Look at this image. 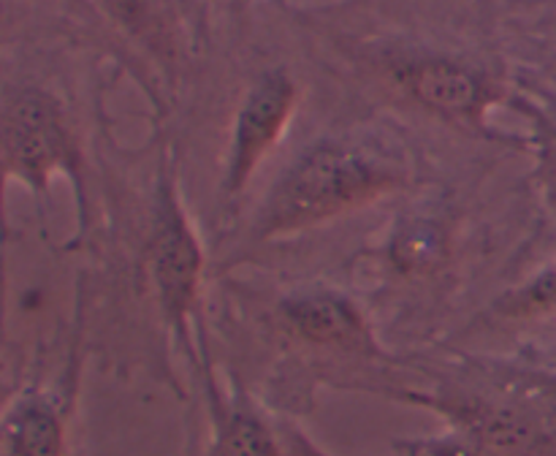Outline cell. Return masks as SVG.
Returning a JSON list of instances; mask_svg holds the SVG:
<instances>
[{
    "label": "cell",
    "mask_w": 556,
    "mask_h": 456,
    "mask_svg": "<svg viewBox=\"0 0 556 456\" xmlns=\"http://www.w3.org/2000/svg\"><path fill=\"white\" fill-rule=\"evenodd\" d=\"M407 185V168L367 141H315L266 190L244 226L237 255L220 266V275L266 244L296 239L358 215L378 201L402 193Z\"/></svg>",
    "instance_id": "cell-1"
},
{
    "label": "cell",
    "mask_w": 556,
    "mask_h": 456,
    "mask_svg": "<svg viewBox=\"0 0 556 456\" xmlns=\"http://www.w3.org/2000/svg\"><path fill=\"white\" fill-rule=\"evenodd\" d=\"M134 250L130 288L141 304H152L163 329L190 347L193 318H201L206 253L188 210L179 199L177 177L163 157L152 182V201Z\"/></svg>",
    "instance_id": "cell-2"
},
{
    "label": "cell",
    "mask_w": 556,
    "mask_h": 456,
    "mask_svg": "<svg viewBox=\"0 0 556 456\" xmlns=\"http://www.w3.org/2000/svg\"><path fill=\"white\" fill-rule=\"evenodd\" d=\"M462 223L440 204L396 212L386 237L356 255V286L375 304L396 296H434L456 275Z\"/></svg>",
    "instance_id": "cell-3"
},
{
    "label": "cell",
    "mask_w": 556,
    "mask_h": 456,
    "mask_svg": "<svg viewBox=\"0 0 556 456\" xmlns=\"http://www.w3.org/2000/svg\"><path fill=\"white\" fill-rule=\"evenodd\" d=\"M3 177L5 188L20 182L33 195L43 220V204H49V188L54 177H68L74 188L79 233H87V188L85 161L79 141L65 119L63 103L49 90L36 85L5 92L3 101Z\"/></svg>",
    "instance_id": "cell-4"
},
{
    "label": "cell",
    "mask_w": 556,
    "mask_h": 456,
    "mask_svg": "<svg viewBox=\"0 0 556 456\" xmlns=\"http://www.w3.org/2000/svg\"><path fill=\"white\" fill-rule=\"evenodd\" d=\"M302 103V87L296 76L282 65L261 71L244 90L228 130L223 177L217 182L215 231H226L237 220L244 193L253 188L258 168L280 147Z\"/></svg>",
    "instance_id": "cell-5"
},
{
    "label": "cell",
    "mask_w": 556,
    "mask_h": 456,
    "mask_svg": "<svg viewBox=\"0 0 556 456\" xmlns=\"http://www.w3.org/2000/svg\"><path fill=\"white\" fill-rule=\"evenodd\" d=\"M266 329L288 345L345 358H383L372 320L356 296L334 282H299L277 293H255Z\"/></svg>",
    "instance_id": "cell-6"
},
{
    "label": "cell",
    "mask_w": 556,
    "mask_h": 456,
    "mask_svg": "<svg viewBox=\"0 0 556 456\" xmlns=\"http://www.w3.org/2000/svg\"><path fill=\"white\" fill-rule=\"evenodd\" d=\"M380 76L386 87L416 109L481 134L486 130V114L505 96L503 85H497L486 71L451 54L386 58L380 63Z\"/></svg>",
    "instance_id": "cell-7"
},
{
    "label": "cell",
    "mask_w": 556,
    "mask_h": 456,
    "mask_svg": "<svg viewBox=\"0 0 556 456\" xmlns=\"http://www.w3.org/2000/svg\"><path fill=\"white\" fill-rule=\"evenodd\" d=\"M454 438L427 445V456H552V438L519 410L486 402H448Z\"/></svg>",
    "instance_id": "cell-8"
},
{
    "label": "cell",
    "mask_w": 556,
    "mask_h": 456,
    "mask_svg": "<svg viewBox=\"0 0 556 456\" xmlns=\"http://www.w3.org/2000/svg\"><path fill=\"white\" fill-rule=\"evenodd\" d=\"M5 456H65V418L58 402L27 391L5 413Z\"/></svg>",
    "instance_id": "cell-9"
},
{
    "label": "cell",
    "mask_w": 556,
    "mask_h": 456,
    "mask_svg": "<svg viewBox=\"0 0 556 456\" xmlns=\"http://www.w3.org/2000/svg\"><path fill=\"white\" fill-rule=\"evenodd\" d=\"M210 456H286L269 423L242 402H231L217 416Z\"/></svg>",
    "instance_id": "cell-10"
},
{
    "label": "cell",
    "mask_w": 556,
    "mask_h": 456,
    "mask_svg": "<svg viewBox=\"0 0 556 456\" xmlns=\"http://www.w3.org/2000/svg\"><path fill=\"white\" fill-rule=\"evenodd\" d=\"M556 313V261L521 286L500 293L486 309V318L494 324H527V320L546 318Z\"/></svg>",
    "instance_id": "cell-11"
},
{
    "label": "cell",
    "mask_w": 556,
    "mask_h": 456,
    "mask_svg": "<svg viewBox=\"0 0 556 456\" xmlns=\"http://www.w3.org/2000/svg\"><path fill=\"white\" fill-rule=\"evenodd\" d=\"M106 9L114 16V22L128 27L134 36H147L152 41H161L163 27L157 25L155 3L152 0H106Z\"/></svg>",
    "instance_id": "cell-12"
}]
</instances>
